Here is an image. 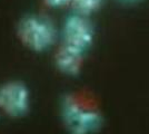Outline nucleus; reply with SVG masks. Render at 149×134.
<instances>
[{"label":"nucleus","mask_w":149,"mask_h":134,"mask_svg":"<svg viewBox=\"0 0 149 134\" xmlns=\"http://www.w3.org/2000/svg\"><path fill=\"white\" fill-rule=\"evenodd\" d=\"M18 36L29 49L44 51L54 44L56 29L48 18L38 15L26 16L19 22Z\"/></svg>","instance_id":"f257e3e1"},{"label":"nucleus","mask_w":149,"mask_h":134,"mask_svg":"<svg viewBox=\"0 0 149 134\" xmlns=\"http://www.w3.org/2000/svg\"><path fill=\"white\" fill-rule=\"evenodd\" d=\"M62 113L68 126L74 134L91 133L101 124L99 113L74 95L65 98L62 103Z\"/></svg>","instance_id":"f03ea898"},{"label":"nucleus","mask_w":149,"mask_h":134,"mask_svg":"<svg viewBox=\"0 0 149 134\" xmlns=\"http://www.w3.org/2000/svg\"><path fill=\"white\" fill-rule=\"evenodd\" d=\"M93 27L90 21L79 13H72L67 17L63 24V40L66 46L86 53L93 45Z\"/></svg>","instance_id":"7ed1b4c3"},{"label":"nucleus","mask_w":149,"mask_h":134,"mask_svg":"<svg viewBox=\"0 0 149 134\" xmlns=\"http://www.w3.org/2000/svg\"><path fill=\"white\" fill-rule=\"evenodd\" d=\"M28 104V92L24 85L19 83H10L0 89V107L8 113H22Z\"/></svg>","instance_id":"20e7f679"},{"label":"nucleus","mask_w":149,"mask_h":134,"mask_svg":"<svg viewBox=\"0 0 149 134\" xmlns=\"http://www.w3.org/2000/svg\"><path fill=\"white\" fill-rule=\"evenodd\" d=\"M84 53L63 45L56 54V65L62 73L68 75H77L84 60Z\"/></svg>","instance_id":"39448f33"},{"label":"nucleus","mask_w":149,"mask_h":134,"mask_svg":"<svg viewBox=\"0 0 149 134\" xmlns=\"http://www.w3.org/2000/svg\"><path fill=\"white\" fill-rule=\"evenodd\" d=\"M101 2L102 0H74L72 5L77 13L82 16H88L93 11H96L100 7Z\"/></svg>","instance_id":"423d86ee"},{"label":"nucleus","mask_w":149,"mask_h":134,"mask_svg":"<svg viewBox=\"0 0 149 134\" xmlns=\"http://www.w3.org/2000/svg\"><path fill=\"white\" fill-rule=\"evenodd\" d=\"M44 1L48 7L59 8V7H63L68 5L69 2H72L74 0H44Z\"/></svg>","instance_id":"0eeeda50"},{"label":"nucleus","mask_w":149,"mask_h":134,"mask_svg":"<svg viewBox=\"0 0 149 134\" xmlns=\"http://www.w3.org/2000/svg\"><path fill=\"white\" fill-rule=\"evenodd\" d=\"M120 2H124V4H137V2H140L143 0H119Z\"/></svg>","instance_id":"6e6552de"}]
</instances>
